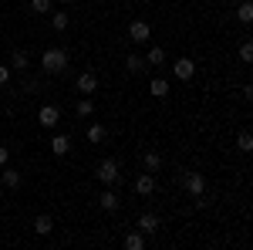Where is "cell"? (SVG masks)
I'll return each mask as SVG.
<instances>
[{
  "label": "cell",
  "instance_id": "4",
  "mask_svg": "<svg viewBox=\"0 0 253 250\" xmlns=\"http://www.w3.org/2000/svg\"><path fill=\"white\" fill-rule=\"evenodd\" d=\"M38 122H41V129H58V122H61V108H58V105H41Z\"/></svg>",
  "mask_w": 253,
  "mask_h": 250
},
{
  "label": "cell",
  "instance_id": "15",
  "mask_svg": "<svg viewBox=\"0 0 253 250\" xmlns=\"http://www.w3.org/2000/svg\"><path fill=\"white\" fill-rule=\"evenodd\" d=\"M51 230H54V220H51L47 213H41L38 220H34V233H38V237H47Z\"/></svg>",
  "mask_w": 253,
  "mask_h": 250
},
{
  "label": "cell",
  "instance_id": "5",
  "mask_svg": "<svg viewBox=\"0 0 253 250\" xmlns=\"http://www.w3.org/2000/svg\"><path fill=\"white\" fill-rule=\"evenodd\" d=\"M182 186H186L189 196H203V193H206V176L203 173H186L182 176Z\"/></svg>",
  "mask_w": 253,
  "mask_h": 250
},
{
  "label": "cell",
  "instance_id": "12",
  "mask_svg": "<svg viewBox=\"0 0 253 250\" xmlns=\"http://www.w3.org/2000/svg\"><path fill=\"white\" fill-rule=\"evenodd\" d=\"M145 68H149V64H145L142 54H125V71H128V75H142Z\"/></svg>",
  "mask_w": 253,
  "mask_h": 250
},
{
  "label": "cell",
  "instance_id": "16",
  "mask_svg": "<svg viewBox=\"0 0 253 250\" xmlns=\"http://www.w3.org/2000/svg\"><path fill=\"white\" fill-rule=\"evenodd\" d=\"M68 24H71V14H68V10H54V14H51V27H54V31H68Z\"/></svg>",
  "mask_w": 253,
  "mask_h": 250
},
{
  "label": "cell",
  "instance_id": "29",
  "mask_svg": "<svg viewBox=\"0 0 253 250\" xmlns=\"http://www.w3.org/2000/svg\"><path fill=\"white\" fill-rule=\"evenodd\" d=\"M61 3H64V7H71V3H75V0H61Z\"/></svg>",
  "mask_w": 253,
  "mask_h": 250
},
{
  "label": "cell",
  "instance_id": "9",
  "mask_svg": "<svg viewBox=\"0 0 253 250\" xmlns=\"http://www.w3.org/2000/svg\"><path fill=\"white\" fill-rule=\"evenodd\" d=\"M135 193L138 196H152L156 193V173H142L135 179Z\"/></svg>",
  "mask_w": 253,
  "mask_h": 250
},
{
  "label": "cell",
  "instance_id": "26",
  "mask_svg": "<svg viewBox=\"0 0 253 250\" xmlns=\"http://www.w3.org/2000/svg\"><path fill=\"white\" fill-rule=\"evenodd\" d=\"M240 58L247 61V64L253 61V44H250V41H243V44H240Z\"/></svg>",
  "mask_w": 253,
  "mask_h": 250
},
{
  "label": "cell",
  "instance_id": "10",
  "mask_svg": "<svg viewBox=\"0 0 253 250\" xmlns=\"http://www.w3.org/2000/svg\"><path fill=\"white\" fill-rule=\"evenodd\" d=\"M138 230L145 233V237H152V233L159 230V216L156 213H142V216H138V223H135Z\"/></svg>",
  "mask_w": 253,
  "mask_h": 250
},
{
  "label": "cell",
  "instance_id": "24",
  "mask_svg": "<svg viewBox=\"0 0 253 250\" xmlns=\"http://www.w3.org/2000/svg\"><path fill=\"white\" fill-rule=\"evenodd\" d=\"M236 149H240V152H250V149H253V135L250 132H240V135H236Z\"/></svg>",
  "mask_w": 253,
  "mask_h": 250
},
{
  "label": "cell",
  "instance_id": "1",
  "mask_svg": "<svg viewBox=\"0 0 253 250\" xmlns=\"http://www.w3.org/2000/svg\"><path fill=\"white\" fill-rule=\"evenodd\" d=\"M68 51L64 48H47L44 54H41V68H44V75H64L68 71Z\"/></svg>",
  "mask_w": 253,
  "mask_h": 250
},
{
  "label": "cell",
  "instance_id": "11",
  "mask_svg": "<svg viewBox=\"0 0 253 250\" xmlns=\"http://www.w3.org/2000/svg\"><path fill=\"white\" fill-rule=\"evenodd\" d=\"M51 152H54V155H68V152H71V135L58 132L54 139H51Z\"/></svg>",
  "mask_w": 253,
  "mask_h": 250
},
{
  "label": "cell",
  "instance_id": "3",
  "mask_svg": "<svg viewBox=\"0 0 253 250\" xmlns=\"http://www.w3.org/2000/svg\"><path fill=\"white\" fill-rule=\"evenodd\" d=\"M128 41L149 44V41H152V24H149V20H132V24H128Z\"/></svg>",
  "mask_w": 253,
  "mask_h": 250
},
{
  "label": "cell",
  "instance_id": "6",
  "mask_svg": "<svg viewBox=\"0 0 253 250\" xmlns=\"http://www.w3.org/2000/svg\"><path fill=\"white\" fill-rule=\"evenodd\" d=\"M75 88H78L81 95H95L98 92V75L95 71H81L78 81H75Z\"/></svg>",
  "mask_w": 253,
  "mask_h": 250
},
{
  "label": "cell",
  "instance_id": "20",
  "mask_svg": "<svg viewBox=\"0 0 253 250\" xmlns=\"http://www.w3.org/2000/svg\"><path fill=\"white\" fill-rule=\"evenodd\" d=\"M145 64H152V68H159V64H166V51L162 48H149V54H145Z\"/></svg>",
  "mask_w": 253,
  "mask_h": 250
},
{
  "label": "cell",
  "instance_id": "17",
  "mask_svg": "<svg viewBox=\"0 0 253 250\" xmlns=\"http://www.w3.org/2000/svg\"><path fill=\"white\" fill-rule=\"evenodd\" d=\"M142 166H145V173H159V169H162V155L159 152H145L142 155Z\"/></svg>",
  "mask_w": 253,
  "mask_h": 250
},
{
  "label": "cell",
  "instance_id": "18",
  "mask_svg": "<svg viewBox=\"0 0 253 250\" xmlns=\"http://www.w3.org/2000/svg\"><path fill=\"white\" fill-rule=\"evenodd\" d=\"M84 135H88V142H91V146H98V142H105V135H108V132H105V125H101V122H95V125H88V132H84Z\"/></svg>",
  "mask_w": 253,
  "mask_h": 250
},
{
  "label": "cell",
  "instance_id": "21",
  "mask_svg": "<svg viewBox=\"0 0 253 250\" xmlns=\"http://www.w3.org/2000/svg\"><path fill=\"white\" fill-rule=\"evenodd\" d=\"M10 64H14L17 71H27V68H31V54H27V51L20 48V51H14V58H10Z\"/></svg>",
  "mask_w": 253,
  "mask_h": 250
},
{
  "label": "cell",
  "instance_id": "28",
  "mask_svg": "<svg viewBox=\"0 0 253 250\" xmlns=\"http://www.w3.org/2000/svg\"><path fill=\"white\" fill-rule=\"evenodd\" d=\"M7 159H10V149H7V146H0V169L7 166Z\"/></svg>",
  "mask_w": 253,
  "mask_h": 250
},
{
  "label": "cell",
  "instance_id": "19",
  "mask_svg": "<svg viewBox=\"0 0 253 250\" xmlns=\"http://www.w3.org/2000/svg\"><path fill=\"white\" fill-rule=\"evenodd\" d=\"M149 92H152V98H166L169 95V81H166V78H152Z\"/></svg>",
  "mask_w": 253,
  "mask_h": 250
},
{
  "label": "cell",
  "instance_id": "13",
  "mask_svg": "<svg viewBox=\"0 0 253 250\" xmlns=\"http://www.w3.org/2000/svg\"><path fill=\"white\" fill-rule=\"evenodd\" d=\"M122 244H125V250H142V247H145V233H142V230H128Z\"/></svg>",
  "mask_w": 253,
  "mask_h": 250
},
{
  "label": "cell",
  "instance_id": "7",
  "mask_svg": "<svg viewBox=\"0 0 253 250\" xmlns=\"http://www.w3.org/2000/svg\"><path fill=\"white\" fill-rule=\"evenodd\" d=\"M98 206H101L105 213H115L118 206H122V200H118V193L112 190V186H108V190H101V193H98Z\"/></svg>",
  "mask_w": 253,
  "mask_h": 250
},
{
  "label": "cell",
  "instance_id": "25",
  "mask_svg": "<svg viewBox=\"0 0 253 250\" xmlns=\"http://www.w3.org/2000/svg\"><path fill=\"white\" fill-rule=\"evenodd\" d=\"M31 10L34 14H51V0H31Z\"/></svg>",
  "mask_w": 253,
  "mask_h": 250
},
{
  "label": "cell",
  "instance_id": "14",
  "mask_svg": "<svg viewBox=\"0 0 253 250\" xmlns=\"http://www.w3.org/2000/svg\"><path fill=\"white\" fill-rule=\"evenodd\" d=\"M0 183H3L7 190H17L20 183H24V176H20L17 169H7V166H3V173H0Z\"/></svg>",
  "mask_w": 253,
  "mask_h": 250
},
{
  "label": "cell",
  "instance_id": "27",
  "mask_svg": "<svg viewBox=\"0 0 253 250\" xmlns=\"http://www.w3.org/2000/svg\"><path fill=\"white\" fill-rule=\"evenodd\" d=\"M7 81H10V68H7V64H0V88H3Z\"/></svg>",
  "mask_w": 253,
  "mask_h": 250
},
{
  "label": "cell",
  "instance_id": "2",
  "mask_svg": "<svg viewBox=\"0 0 253 250\" xmlns=\"http://www.w3.org/2000/svg\"><path fill=\"white\" fill-rule=\"evenodd\" d=\"M95 176H98V183H105V186H118V183H122L118 159H101V162H98V169H95Z\"/></svg>",
  "mask_w": 253,
  "mask_h": 250
},
{
  "label": "cell",
  "instance_id": "22",
  "mask_svg": "<svg viewBox=\"0 0 253 250\" xmlns=\"http://www.w3.org/2000/svg\"><path fill=\"white\" fill-rule=\"evenodd\" d=\"M236 17L243 20V24H250V20H253V3H250V0H243V3L236 7Z\"/></svg>",
  "mask_w": 253,
  "mask_h": 250
},
{
  "label": "cell",
  "instance_id": "23",
  "mask_svg": "<svg viewBox=\"0 0 253 250\" xmlns=\"http://www.w3.org/2000/svg\"><path fill=\"white\" fill-rule=\"evenodd\" d=\"M75 112H78V115H95V101L84 95V98L78 101V105H75Z\"/></svg>",
  "mask_w": 253,
  "mask_h": 250
},
{
  "label": "cell",
  "instance_id": "8",
  "mask_svg": "<svg viewBox=\"0 0 253 250\" xmlns=\"http://www.w3.org/2000/svg\"><path fill=\"white\" fill-rule=\"evenodd\" d=\"M172 75L179 78V81H189V78L196 75V61H193V58H179V61L172 64Z\"/></svg>",
  "mask_w": 253,
  "mask_h": 250
}]
</instances>
